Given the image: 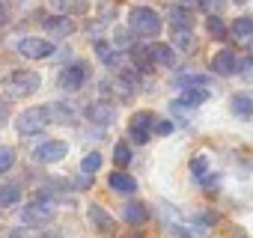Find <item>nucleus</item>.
I'll list each match as a JSON object with an SVG mask.
<instances>
[{"mask_svg":"<svg viewBox=\"0 0 253 238\" xmlns=\"http://www.w3.org/2000/svg\"><path fill=\"white\" fill-rule=\"evenodd\" d=\"M128 24H131V30H134L137 36H146V39H152V36L161 33V18H158V12L149 9V6H134L131 15H128Z\"/></svg>","mask_w":253,"mask_h":238,"instance_id":"1","label":"nucleus"},{"mask_svg":"<svg viewBox=\"0 0 253 238\" xmlns=\"http://www.w3.org/2000/svg\"><path fill=\"white\" fill-rule=\"evenodd\" d=\"M48 107H30V110H24L18 119H15V131L18 134H24V137H30V134H39L45 125H48Z\"/></svg>","mask_w":253,"mask_h":238,"instance_id":"2","label":"nucleus"},{"mask_svg":"<svg viewBox=\"0 0 253 238\" xmlns=\"http://www.w3.org/2000/svg\"><path fill=\"white\" fill-rule=\"evenodd\" d=\"M39 86H42V78H39L36 72H27V69H21V72H12V75L6 78V89H9L12 95H18V98H24V95H33Z\"/></svg>","mask_w":253,"mask_h":238,"instance_id":"3","label":"nucleus"},{"mask_svg":"<svg viewBox=\"0 0 253 238\" xmlns=\"http://www.w3.org/2000/svg\"><path fill=\"white\" fill-rule=\"evenodd\" d=\"M54 214H57V205L42 197V199H36V202H30L24 208V223L27 226H45V223L54 220Z\"/></svg>","mask_w":253,"mask_h":238,"instance_id":"4","label":"nucleus"},{"mask_svg":"<svg viewBox=\"0 0 253 238\" xmlns=\"http://www.w3.org/2000/svg\"><path fill=\"white\" fill-rule=\"evenodd\" d=\"M18 54L30 57V60H42V57H51L54 54V45L48 39H39V36H27L18 42Z\"/></svg>","mask_w":253,"mask_h":238,"instance_id":"5","label":"nucleus"},{"mask_svg":"<svg viewBox=\"0 0 253 238\" xmlns=\"http://www.w3.org/2000/svg\"><path fill=\"white\" fill-rule=\"evenodd\" d=\"M152 125H155V116H152L149 110H140V113H134V116H131V122H128V131H131L134 143H146V140H149V131H152Z\"/></svg>","mask_w":253,"mask_h":238,"instance_id":"6","label":"nucleus"},{"mask_svg":"<svg viewBox=\"0 0 253 238\" xmlns=\"http://www.w3.org/2000/svg\"><path fill=\"white\" fill-rule=\"evenodd\" d=\"M66 152H69V146L63 140H48V143H42V146L33 149V158L39 164H54V161H63Z\"/></svg>","mask_w":253,"mask_h":238,"instance_id":"7","label":"nucleus"},{"mask_svg":"<svg viewBox=\"0 0 253 238\" xmlns=\"http://www.w3.org/2000/svg\"><path fill=\"white\" fill-rule=\"evenodd\" d=\"M86 75H89V69L84 63H72V66H66L60 72V86L69 89V92H75V89H81V83L86 80Z\"/></svg>","mask_w":253,"mask_h":238,"instance_id":"8","label":"nucleus"},{"mask_svg":"<svg viewBox=\"0 0 253 238\" xmlns=\"http://www.w3.org/2000/svg\"><path fill=\"white\" fill-rule=\"evenodd\" d=\"M211 69H214L217 75H235V72H238V57H235V51H232V48L217 51V54L211 57Z\"/></svg>","mask_w":253,"mask_h":238,"instance_id":"9","label":"nucleus"},{"mask_svg":"<svg viewBox=\"0 0 253 238\" xmlns=\"http://www.w3.org/2000/svg\"><path fill=\"white\" fill-rule=\"evenodd\" d=\"M113 116H116V110H113L107 101H92V104L86 107V119H92V122H98V125H110Z\"/></svg>","mask_w":253,"mask_h":238,"instance_id":"10","label":"nucleus"},{"mask_svg":"<svg viewBox=\"0 0 253 238\" xmlns=\"http://www.w3.org/2000/svg\"><path fill=\"white\" fill-rule=\"evenodd\" d=\"M86 214H89V220H92V226L98 229V232H104V235H113V229H116V223H113V217L101 208V205H89L86 208Z\"/></svg>","mask_w":253,"mask_h":238,"instance_id":"11","label":"nucleus"},{"mask_svg":"<svg viewBox=\"0 0 253 238\" xmlns=\"http://www.w3.org/2000/svg\"><path fill=\"white\" fill-rule=\"evenodd\" d=\"M229 110H232V116H238V119H250V116H253V95H250V92H235V95L229 98Z\"/></svg>","mask_w":253,"mask_h":238,"instance_id":"12","label":"nucleus"},{"mask_svg":"<svg viewBox=\"0 0 253 238\" xmlns=\"http://www.w3.org/2000/svg\"><path fill=\"white\" fill-rule=\"evenodd\" d=\"M42 24H45V30H48L51 36H72V33H75V21L66 18V15H51V18H45Z\"/></svg>","mask_w":253,"mask_h":238,"instance_id":"13","label":"nucleus"},{"mask_svg":"<svg viewBox=\"0 0 253 238\" xmlns=\"http://www.w3.org/2000/svg\"><path fill=\"white\" fill-rule=\"evenodd\" d=\"M122 217L128 220L131 226H140V223H146V220H149V211H146V205H143V202H128V205L122 208Z\"/></svg>","mask_w":253,"mask_h":238,"instance_id":"14","label":"nucleus"},{"mask_svg":"<svg viewBox=\"0 0 253 238\" xmlns=\"http://www.w3.org/2000/svg\"><path fill=\"white\" fill-rule=\"evenodd\" d=\"M107 182H110V188L119 191V194H134V191H137V182H134L128 173H110Z\"/></svg>","mask_w":253,"mask_h":238,"instance_id":"15","label":"nucleus"},{"mask_svg":"<svg viewBox=\"0 0 253 238\" xmlns=\"http://www.w3.org/2000/svg\"><path fill=\"white\" fill-rule=\"evenodd\" d=\"M149 54H152V63H158V66H167L170 69L176 63V54H173L170 45H161V42L158 45H149Z\"/></svg>","mask_w":253,"mask_h":238,"instance_id":"16","label":"nucleus"},{"mask_svg":"<svg viewBox=\"0 0 253 238\" xmlns=\"http://www.w3.org/2000/svg\"><path fill=\"white\" fill-rule=\"evenodd\" d=\"M51 3H54L57 9L69 12V15H84V12L89 9V0H51Z\"/></svg>","mask_w":253,"mask_h":238,"instance_id":"17","label":"nucleus"},{"mask_svg":"<svg viewBox=\"0 0 253 238\" xmlns=\"http://www.w3.org/2000/svg\"><path fill=\"white\" fill-rule=\"evenodd\" d=\"M21 199V188L18 185H0V208H9Z\"/></svg>","mask_w":253,"mask_h":238,"instance_id":"18","label":"nucleus"},{"mask_svg":"<svg viewBox=\"0 0 253 238\" xmlns=\"http://www.w3.org/2000/svg\"><path fill=\"white\" fill-rule=\"evenodd\" d=\"M206 98H209V89H206V86H197V89H188V92L179 98V104H182V107H197V104H203Z\"/></svg>","mask_w":253,"mask_h":238,"instance_id":"19","label":"nucleus"},{"mask_svg":"<svg viewBox=\"0 0 253 238\" xmlns=\"http://www.w3.org/2000/svg\"><path fill=\"white\" fill-rule=\"evenodd\" d=\"M170 24H173L176 30H191L194 21H191V15H188L182 6H173V9H170Z\"/></svg>","mask_w":253,"mask_h":238,"instance_id":"20","label":"nucleus"},{"mask_svg":"<svg viewBox=\"0 0 253 238\" xmlns=\"http://www.w3.org/2000/svg\"><path fill=\"white\" fill-rule=\"evenodd\" d=\"M232 33H235V39H250V36H253V18H250V15H244V18H235V24H232Z\"/></svg>","mask_w":253,"mask_h":238,"instance_id":"21","label":"nucleus"},{"mask_svg":"<svg viewBox=\"0 0 253 238\" xmlns=\"http://www.w3.org/2000/svg\"><path fill=\"white\" fill-rule=\"evenodd\" d=\"M209 78L206 75H182L176 78V86H185V89H197V86H206Z\"/></svg>","mask_w":253,"mask_h":238,"instance_id":"22","label":"nucleus"},{"mask_svg":"<svg viewBox=\"0 0 253 238\" xmlns=\"http://www.w3.org/2000/svg\"><path fill=\"white\" fill-rule=\"evenodd\" d=\"M173 42H176V48H182V51H194V33L191 30H176L173 33Z\"/></svg>","mask_w":253,"mask_h":238,"instance_id":"23","label":"nucleus"},{"mask_svg":"<svg viewBox=\"0 0 253 238\" xmlns=\"http://www.w3.org/2000/svg\"><path fill=\"white\" fill-rule=\"evenodd\" d=\"M191 173H194V179H206L209 176V155H197L194 161H191Z\"/></svg>","mask_w":253,"mask_h":238,"instance_id":"24","label":"nucleus"},{"mask_svg":"<svg viewBox=\"0 0 253 238\" xmlns=\"http://www.w3.org/2000/svg\"><path fill=\"white\" fill-rule=\"evenodd\" d=\"M206 27H209V33H211L214 39H226V24L220 21V15H209Z\"/></svg>","mask_w":253,"mask_h":238,"instance_id":"25","label":"nucleus"},{"mask_svg":"<svg viewBox=\"0 0 253 238\" xmlns=\"http://www.w3.org/2000/svg\"><path fill=\"white\" fill-rule=\"evenodd\" d=\"M95 54L101 57V63H104V66H119V57L107 48V42H95Z\"/></svg>","mask_w":253,"mask_h":238,"instance_id":"26","label":"nucleus"},{"mask_svg":"<svg viewBox=\"0 0 253 238\" xmlns=\"http://www.w3.org/2000/svg\"><path fill=\"white\" fill-rule=\"evenodd\" d=\"M48 116L57 122H72V110L66 104H48Z\"/></svg>","mask_w":253,"mask_h":238,"instance_id":"27","label":"nucleus"},{"mask_svg":"<svg viewBox=\"0 0 253 238\" xmlns=\"http://www.w3.org/2000/svg\"><path fill=\"white\" fill-rule=\"evenodd\" d=\"M98 167H101V155H98V152H89V155H84V161H81V170H84L86 176H92Z\"/></svg>","mask_w":253,"mask_h":238,"instance_id":"28","label":"nucleus"},{"mask_svg":"<svg viewBox=\"0 0 253 238\" xmlns=\"http://www.w3.org/2000/svg\"><path fill=\"white\" fill-rule=\"evenodd\" d=\"M113 161H116L119 167H128V164H131V149L125 146V143H116V149H113Z\"/></svg>","mask_w":253,"mask_h":238,"instance_id":"29","label":"nucleus"},{"mask_svg":"<svg viewBox=\"0 0 253 238\" xmlns=\"http://www.w3.org/2000/svg\"><path fill=\"white\" fill-rule=\"evenodd\" d=\"M131 57H134L137 69H152V54H149V48H134Z\"/></svg>","mask_w":253,"mask_h":238,"instance_id":"30","label":"nucleus"},{"mask_svg":"<svg viewBox=\"0 0 253 238\" xmlns=\"http://www.w3.org/2000/svg\"><path fill=\"white\" fill-rule=\"evenodd\" d=\"M200 6H203L209 15H220L223 6H226V0H200Z\"/></svg>","mask_w":253,"mask_h":238,"instance_id":"31","label":"nucleus"},{"mask_svg":"<svg viewBox=\"0 0 253 238\" xmlns=\"http://www.w3.org/2000/svg\"><path fill=\"white\" fill-rule=\"evenodd\" d=\"M238 72H241V78H244L247 83H253V57H244V60L238 63Z\"/></svg>","mask_w":253,"mask_h":238,"instance_id":"32","label":"nucleus"},{"mask_svg":"<svg viewBox=\"0 0 253 238\" xmlns=\"http://www.w3.org/2000/svg\"><path fill=\"white\" fill-rule=\"evenodd\" d=\"M15 164V152L12 149H0V173H6Z\"/></svg>","mask_w":253,"mask_h":238,"instance_id":"33","label":"nucleus"},{"mask_svg":"<svg viewBox=\"0 0 253 238\" xmlns=\"http://www.w3.org/2000/svg\"><path fill=\"white\" fill-rule=\"evenodd\" d=\"M170 238H194L185 226H170Z\"/></svg>","mask_w":253,"mask_h":238,"instance_id":"34","label":"nucleus"},{"mask_svg":"<svg viewBox=\"0 0 253 238\" xmlns=\"http://www.w3.org/2000/svg\"><path fill=\"white\" fill-rule=\"evenodd\" d=\"M116 45L119 48H131V39H128V33H125V30H116Z\"/></svg>","mask_w":253,"mask_h":238,"instance_id":"35","label":"nucleus"},{"mask_svg":"<svg viewBox=\"0 0 253 238\" xmlns=\"http://www.w3.org/2000/svg\"><path fill=\"white\" fill-rule=\"evenodd\" d=\"M155 131H158L161 137H167V134L173 131V122H158V125H155Z\"/></svg>","mask_w":253,"mask_h":238,"instance_id":"36","label":"nucleus"},{"mask_svg":"<svg viewBox=\"0 0 253 238\" xmlns=\"http://www.w3.org/2000/svg\"><path fill=\"white\" fill-rule=\"evenodd\" d=\"M3 24H9V9L0 3V27H3Z\"/></svg>","mask_w":253,"mask_h":238,"instance_id":"37","label":"nucleus"},{"mask_svg":"<svg viewBox=\"0 0 253 238\" xmlns=\"http://www.w3.org/2000/svg\"><path fill=\"white\" fill-rule=\"evenodd\" d=\"M6 116H9V107H6V101H0V122H6Z\"/></svg>","mask_w":253,"mask_h":238,"instance_id":"38","label":"nucleus"},{"mask_svg":"<svg viewBox=\"0 0 253 238\" xmlns=\"http://www.w3.org/2000/svg\"><path fill=\"white\" fill-rule=\"evenodd\" d=\"M235 3H247V0H235Z\"/></svg>","mask_w":253,"mask_h":238,"instance_id":"39","label":"nucleus"}]
</instances>
